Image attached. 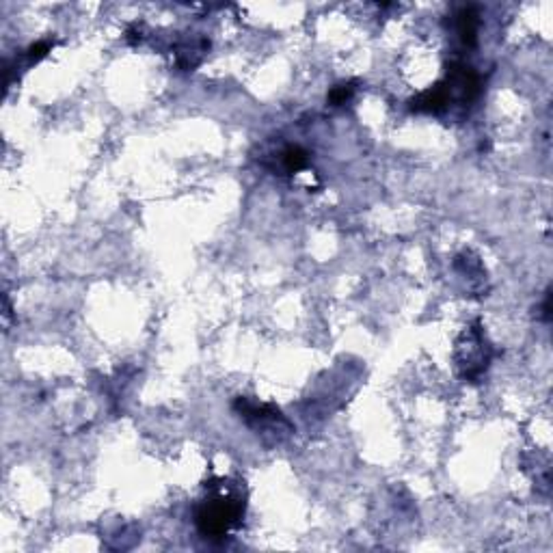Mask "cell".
<instances>
[{
	"label": "cell",
	"mask_w": 553,
	"mask_h": 553,
	"mask_svg": "<svg viewBox=\"0 0 553 553\" xmlns=\"http://www.w3.org/2000/svg\"><path fill=\"white\" fill-rule=\"evenodd\" d=\"M125 39H128L130 43L141 41V30H139V28H130V30L125 32Z\"/></svg>",
	"instance_id": "obj_7"
},
{
	"label": "cell",
	"mask_w": 553,
	"mask_h": 553,
	"mask_svg": "<svg viewBox=\"0 0 553 553\" xmlns=\"http://www.w3.org/2000/svg\"><path fill=\"white\" fill-rule=\"evenodd\" d=\"M450 100H452V91L448 87V83H439V85L430 87L428 91L413 97L409 104H411L413 112H432V115H439V112L448 110Z\"/></svg>",
	"instance_id": "obj_2"
},
{
	"label": "cell",
	"mask_w": 553,
	"mask_h": 553,
	"mask_svg": "<svg viewBox=\"0 0 553 553\" xmlns=\"http://www.w3.org/2000/svg\"><path fill=\"white\" fill-rule=\"evenodd\" d=\"M281 160H283L285 171H290V173H299V171H303V169L309 165V154H307L303 148H299V145H290V148L283 150Z\"/></svg>",
	"instance_id": "obj_4"
},
{
	"label": "cell",
	"mask_w": 553,
	"mask_h": 553,
	"mask_svg": "<svg viewBox=\"0 0 553 553\" xmlns=\"http://www.w3.org/2000/svg\"><path fill=\"white\" fill-rule=\"evenodd\" d=\"M245 516V501L232 493H217L194 510V525L205 539H225Z\"/></svg>",
	"instance_id": "obj_1"
},
{
	"label": "cell",
	"mask_w": 553,
	"mask_h": 553,
	"mask_svg": "<svg viewBox=\"0 0 553 553\" xmlns=\"http://www.w3.org/2000/svg\"><path fill=\"white\" fill-rule=\"evenodd\" d=\"M478 26H480V15L476 7H463L456 13V32L463 41V46L474 48L478 41Z\"/></svg>",
	"instance_id": "obj_3"
},
{
	"label": "cell",
	"mask_w": 553,
	"mask_h": 553,
	"mask_svg": "<svg viewBox=\"0 0 553 553\" xmlns=\"http://www.w3.org/2000/svg\"><path fill=\"white\" fill-rule=\"evenodd\" d=\"M50 50H52V43L50 41H37V43H32L28 50H26V59L30 63L32 61H41Z\"/></svg>",
	"instance_id": "obj_6"
},
{
	"label": "cell",
	"mask_w": 553,
	"mask_h": 553,
	"mask_svg": "<svg viewBox=\"0 0 553 553\" xmlns=\"http://www.w3.org/2000/svg\"><path fill=\"white\" fill-rule=\"evenodd\" d=\"M354 83H341V85H335L329 93V102L331 106H341V104H346L350 97L354 95Z\"/></svg>",
	"instance_id": "obj_5"
}]
</instances>
